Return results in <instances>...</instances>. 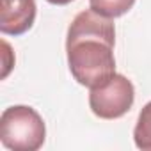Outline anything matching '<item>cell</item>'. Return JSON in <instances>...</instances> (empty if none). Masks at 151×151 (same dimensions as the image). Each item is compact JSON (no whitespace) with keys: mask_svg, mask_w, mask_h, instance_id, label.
Instances as JSON below:
<instances>
[{"mask_svg":"<svg viewBox=\"0 0 151 151\" xmlns=\"http://www.w3.org/2000/svg\"><path fill=\"white\" fill-rule=\"evenodd\" d=\"M133 140L139 149H151V101L146 103L139 114L133 130Z\"/></svg>","mask_w":151,"mask_h":151,"instance_id":"6","label":"cell"},{"mask_svg":"<svg viewBox=\"0 0 151 151\" xmlns=\"http://www.w3.org/2000/svg\"><path fill=\"white\" fill-rule=\"evenodd\" d=\"M46 2H50V4H53V6H66V4L73 2V0H46Z\"/></svg>","mask_w":151,"mask_h":151,"instance_id":"7","label":"cell"},{"mask_svg":"<svg viewBox=\"0 0 151 151\" xmlns=\"http://www.w3.org/2000/svg\"><path fill=\"white\" fill-rule=\"evenodd\" d=\"M116 29L112 18L93 9L75 16L68 29L66 53L73 78L89 89L101 87L116 75Z\"/></svg>","mask_w":151,"mask_h":151,"instance_id":"1","label":"cell"},{"mask_svg":"<svg viewBox=\"0 0 151 151\" xmlns=\"http://www.w3.org/2000/svg\"><path fill=\"white\" fill-rule=\"evenodd\" d=\"M135 89L124 75L116 73L109 84L94 87L89 93V107L94 116L101 119L123 117L133 105Z\"/></svg>","mask_w":151,"mask_h":151,"instance_id":"3","label":"cell"},{"mask_svg":"<svg viewBox=\"0 0 151 151\" xmlns=\"http://www.w3.org/2000/svg\"><path fill=\"white\" fill-rule=\"evenodd\" d=\"M135 4V0H89V7L105 16V18H117L126 14Z\"/></svg>","mask_w":151,"mask_h":151,"instance_id":"5","label":"cell"},{"mask_svg":"<svg viewBox=\"0 0 151 151\" xmlns=\"http://www.w3.org/2000/svg\"><path fill=\"white\" fill-rule=\"evenodd\" d=\"M46 139L43 117L27 105H13L0 117V140L13 151H37Z\"/></svg>","mask_w":151,"mask_h":151,"instance_id":"2","label":"cell"},{"mask_svg":"<svg viewBox=\"0 0 151 151\" xmlns=\"http://www.w3.org/2000/svg\"><path fill=\"white\" fill-rule=\"evenodd\" d=\"M36 20L34 0H0V30L9 36L25 34Z\"/></svg>","mask_w":151,"mask_h":151,"instance_id":"4","label":"cell"}]
</instances>
